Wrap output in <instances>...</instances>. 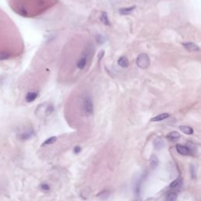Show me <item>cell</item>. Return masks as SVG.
<instances>
[{
  "mask_svg": "<svg viewBox=\"0 0 201 201\" xmlns=\"http://www.w3.org/2000/svg\"><path fill=\"white\" fill-rule=\"evenodd\" d=\"M137 67L141 69H146L150 65V58L147 54H140L136 60Z\"/></svg>",
  "mask_w": 201,
  "mask_h": 201,
  "instance_id": "cell-1",
  "label": "cell"
},
{
  "mask_svg": "<svg viewBox=\"0 0 201 201\" xmlns=\"http://www.w3.org/2000/svg\"><path fill=\"white\" fill-rule=\"evenodd\" d=\"M83 108L85 112V113L87 116H90L94 112V104L93 100L90 96L87 95L83 98Z\"/></svg>",
  "mask_w": 201,
  "mask_h": 201,
  "instance_id": "cell-2",
  "label": "cell"
},
{
  "mask_svg": "<svg viewBox=\"0 0 201 201\" xmlns=\"http://www.w3.org/2000/svg\"><path fill=\"white\" fill-rule=\"evenodd\" d=\"M182 46H184V48L185 50H187L190 52H197V51L200 50L199 46H197L194 42H184V43H182Z\"/></svg>",
  "mask_w": 201,
  "mask_h": 201,
  "instance_id": "cell-3",
  "label": "cell"
},
{
  "mask_svg": "<svg viewBox=\"0 0 201 201\" xmlns=\"http://www.w3.org/2000/svg\"><path fill=\"white\" fill-rule=\"evenodd\" d=\"M153 146L155 148V149L156 150H160L163 148H164L165 146V143L164 141V140L161 137H156L154 141H153Z\"/></svg>",
  "mask_w": 201,
  "mask_h": 201,
  "instance_id": "cell-4",
  "label": "cell"
},
{
  "mask_svg": "<svg viewBox=\"0 0 201 201\" xmlns=\"http://www.w3.org/2000/svg\"><path fill=\"white\" fill-rule=\"evenodd\" d=\"M176 149L178 151V152L182 156H188L189 155V151L188 149V148L185 145H176Z\"/></svg>",
  "mask_w": 201,
  "mask_h": 201,
  "instance_id": "cell-5",
  "label": "cell"
},
{
  "mask_svg": "<svg viewBox=\"0 0 201 201\" xmlns=\"http://www.w3.org/2000/svg\"><path fill=\"white\" fill-rule=\"evenodd\" d=\"M149 163H150V168L152 170H155L158 167V164H159V160L157 156L156 155H152L149 159Z\"/></svg>",
  "mask_w": 201,
  "mask_h": 201,
  "instance_id": "cell-6",
  "label": "cell"
},
{
  "mask_svg": "<svg viewBox=\"0 0 201 201\" xmlns=\"http://www.w3.org/2000/svg\"><path fill=\"white\" fill-rule=\"evenodd\" d=\"M118 65L123 68H128L129 66V61L127 59V57L125 56H122L119 58L118 60Z\"/></svg>",
  "mask_w": 201,
  "mask_h": 201,
  "instance_id": "cell-7",
  "label": "cell"
},
{
  "mask_svg": "<svg viewBox=\"0 0 201 201\" xmlns=\"http://www.w3.org/2000/svg\"><path fill=\"white\" fill-rule=\"evenodd\" d=\"M169 116H170V115L168 113H162V114H160V115L152 118L150 119V121L151 122H160V121H162L164 119H167Z\"/></svg>",
  "mask_w": 201,
  "mask_h": 201,
  "instance_id": "cell-8",
  "label": "cell"
},
{
  "mask_svg": "<svg viewBox=\"0 0 201 201\" xmlns=\"http://www.w3.org/2000/svg\"><path fill=\"white\" fill-rule=\"evenodd\" d=\"M135 8H136L135 6H131V7H127V8H121V9H119V13L121 15H128V14H130L131 12L134 11Z\"/></svg>",
  "mask_w": 201,
  "mask_h": 201,
  "instance_id": "cell-9",
  "label": "cell"
},
{
  "mask_svg": "<svg viewBox=\"0 0 201 201\" xmlns=\"http://www.w3.org/2000/svg\"><path fill=\"white\" fill-rule=\"evenodd\" d=\"M179 129L181 132H183L185 134H193V129L189 126H185V125H181L179 126Z\"/></svg>",
  "mask_w": 201,
  "mask_h": 201,
  "instance_id": "cell-10",
  "label": "cell"
},
{
  "mask_svg": "<svg viewBox=\"0 0 201 201\" xmlns=\"http://www.w3.org/2000/svg\"><path fill=\"white\" fill-rule=\"evenodd\" d=\"M100 19V21H101L104 25H107V26H109V25H110V21H109V19H108V14H107L106 12H102V13H101Z\"/></svg>",
  "mask_w": 201,
  "mask_h": 201,
  "instance_id": "cell-11",
  "label": "cell"
},
{
  "mask_svg": "<svg viewBox=\"0 0 201 201\" xmlns=\"http://www.w3.org/2000/svg\"><path fill=\"white\" fill-rule=\"evenodd\" d=\"M33 131L32 130H28V131H25L23 134H21V135L20 136V138L21 140H28L31 137L33 136Z\"/></svg>",
  "mask_w": 201,
  "mask_h": 201,
  "instance_id": "cell-12",
  "label": "cell"
},
{
  "mask_svg": "<svg viewBox=\"0 0 201 201\" xmlns=\"http://www.w3.org/2000/svg\"><path fill=\"white\" fill-rule=\"evenodd\" d=\"M87 57H83V58H81L79 60V61H78V63H77V67L78 68H79V69H83L85 66H86V65H87Z\"/></svg>",
  "mask_w": 201,
  "mask_h": 201,
  "instance_id": "cell-13",
  "label": "cell"
},
{
  "mask_svg": "<svg viewBox=\"0 0 201 201\" xmlns=\"http://www.w3.org/2000/svg\"><path fill=\"white\" fill-rule=\"evenodd\" d=\"M180 137H181L180 134L178 132H177V131H172V132H170V134H168L167 135V137L168 139L171 140V141H176Z\"/></svg>",
  "mask_w": 201,
  "mask_h": 201,
  "instance_id": "cell-14",
  "label": "cell"
},
{
  "mask_svg": "<svg viewBox=\"0 0 201 201\" xmlns=\"http://www.w3.org/2000/svg\"><path fill=\"white\" fill-rule=\"evenodd\" d=\"M56 141H57V137H55V136L50 137L47 138L45 141L42 142V146H46V145H52V144H54Z\"/></svg>",
  "mask_w": 201,
  "mask_h": 201,
  "instance_id": "cell-15",
  "label": "cell"
},
{
  "mask_svg": "<svg viewBox=\"0 0 201 201\" xmlns=\"http://www.w3.org/2000/svg\"><path fill=\"white\" fill-rule=\"evenodd\" d=\"M178 199V195L176 193H170L167 196L165 201H176Z\"/></svg>",
  "mask_w": 201,
  "mask_h": 201,
  "instance_id": "cell-16",
  "label": "cell"
},
{
  "mask_svg": "<svg viewBox=\"0 0 201 201\" xmlns=\"http://www.w3.org/2000/svg\"><path fill=\"white\" fill-rule=\"evenodd\" d=\"M37 96H38V94H37L36 93H34V92L28 93V95H27V97H26V100H27L28 102H32V101H33V100H35L36 99Z\"/></svg>",
  "mask_w": 201,
  "mask_h": 201,
  "instance_id": "cell-17",
  "label": "cell"
},
{
  "mask_svg": "<svg viewBox=\"0 0 201 201\" xmlns=\"http://www.w3.org/2000/svg\"><path fill=\"white\" fill-rule=\"evenodd\" d=\"M181 178H178L175 179L174 181H173L170 183V189H175V188L178 187V185L181 184Z\"/></svg>",
  "mask_w": 201,
  "mask_h": 201,
  "instance_id": "cell-18",
  "label": "cell"
},
{
  "mask_svg": "<svg viewBox=\"0 0 201 201\" xmlns=\"http://www.w3.org/2000/svg\"><path fill=\"white\" fill-rule=\"evenodd\" d=\"M190 174H191V176L193 179H195L197 176V167L195 165L193 164H191L190 165Z\"/></svg>",
  "mask_w": 201,
  "mask_h": 201,
  "instance_id": "cell-19",
  "label": "cell"
},
{
  "mask_svg": "<svg viewBox=\"0 0 201 201\" xmlns=\"http://www.w3.org/2000/svg\"><path fill=\"white\" fill-rule=\"evenodd\" d=\"M109 195H110V192L108 190H104L98 194V197H100L101 199L104 200V199L108 198L109 197Z\"/></svg>",
  "mask_w": 201,
  "mask_h": 201,
  "instance_id": "cell-20",
  "label": "cell"
},
{
  "mask_svg": "<svg viewBox=\"0 0 201 201\" xmlns=\"http://www.w3.org/2000/svg\"><path fill=\"white\" fill-rule=\"evenodd\" d=\"M40 188L42 189V190H44V191H49L50 190V186H49V185H47L46 183H42L41 185H40Z\"/></svg>",
  "mask_w": 201,
  "mask_h": 201,
  "instance_id": "cell-21",
  "label": "cell"
},
{
  "mask_svg": "<svg viewBox=\"0 0 201 201\" xmlns=\"http://www.w3.org/2000/svg\"><path fill=\"white\" fill-rule=\"evenodd\" d=\"M104 50L100 51V53H99V54H98V61H100V60L102 59V58L104 57Z\"/></svg>",
  "mask_w": 201,
  "mask_h": 201,
  "instance_id": "cell-22",
  "label": "cell"
},
{
  "mask_svg": "<svg viewBox=\"0 0 201 201\" xmlns=\"http://www.w3.org/2000/svg\"><path fill=\"white\" fill-rule=\"evenodd\" d=\"M80 151H81V148L79 146H75V149H74V152L75 153H79V152H80Z\"/></svg>",
  "mask_w": 201,
  "mask_h": 201,
  "instance_id": "cell-23",
  "label": "cell"
}]
</instances>
